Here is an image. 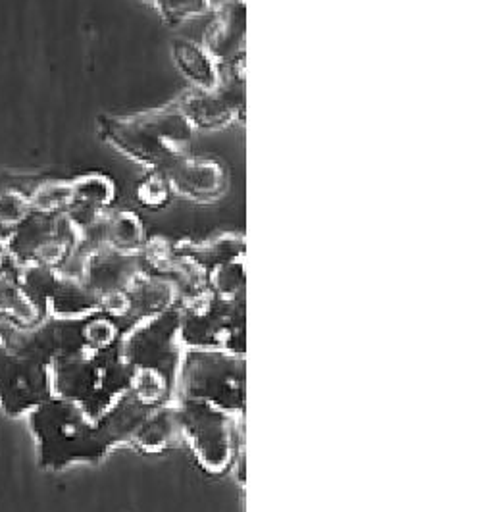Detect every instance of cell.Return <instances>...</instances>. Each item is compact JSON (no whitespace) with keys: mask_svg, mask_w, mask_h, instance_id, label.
<instances>
[{"mask_svg":"<svg viewBox=\"0 0 481 512\" xmlns=\"http://www.w3.org/2000/svg\"><path fill=\"white\" fill-rule=\"evenodd\" d=\"M58 328L0 326V410L10 416L27 412L52 397L51 362L58 355Z\"/></svg>","mask_w":481,"mask_h":512,"instance_id":"6da1fadb","label":"cell"},{"mask_svg":"<svg viewBox=\"0 0 481 512\" xmlns=\"http://www.w3.org/2000/svg\"><path fill=\"white\" fill-rule=\"evenodd\" d=\"M191 133V120L183 110H156L104 122L106 141L151 168L183 160L191 149Z\"/></svg>","mask_w":481,"mask_h":512,"instance_id":"7a4b0ae2","label":"cell"},{"mask_svg":"<svg viewBox=\"0 0 481 512\" xmlns=\"http://www.w3.org/2000/svg\"><path fill=\"white\" fill-rule=\"evenodd\" d=\"M26 416L41 468H60L87 455V426L70 399L49 397Z\"/></svg>","mask_w":481,"mask_h":512,"instance_id":"3957f363","label":"cell"},{"mask_svg":"<svg viewBox=\"0 0 481 512\" xmlns=\"http://www.w3.org/2000/svg\"><path fill=\"white\" fill-rule=\"evenodd\" d=\"M203 49L214 62H228L245 49V2L220 6L216 18L206 29Z\"/></svg>","mask_w":481,"mask_h":512,"instance_id":"277c9868","label":"cell"},{"mask_svg":"<svg viewBox=\"0 0 481 512\" xmlns=\"http://www.w3.org/2000/svg\"><path fill=\"white\" fill-rule=\"evenodd\" d=\"M43 318V312L22 285L18 264L4 256L0 260V320L16 328H33Z\"/></svg>","mask_w":481,"mask_h":512,"instance_id":"5b68a950","label":"cell"},{"mask_svg":"<svg viewBox=\"0 0 481 512\" xmlns=\"http://www.w3.org/2000/svg\"><path fill=\"white\" fill-rule=\"evenodd\" d=\"M243 104L245 93H241V85H229L228 91L226 87L222 89L218 83L214 89L201 91L199 95L191 97L183 112L195 124H201L204 128H216L229 124L241 112Z\"/></svg>","mask_w":481,"mask_h":512,"instance_id":"8992f818","label":"cell"},{"mask_svg":"<svg viewBox=\"0 0 481 512\" xmlns=\"http://www.w3.org/2000/svg\"><path fill=\"white\" fill-rule=\"evenodd\" d=\"M172 183L181 195L204 199L214 197L224 187V172L210 160H179Z\"/></svg>","mask_w":481,"mask_h":512,"instance_id":"52a82bcc","label":"cell"},{"mask_svg":"<svg viewBox=\"0 0 481 512\" xmlns=\"http://www.w3.org/2000/svg\"><path fill=\"white\" fill-rule=\"evenodd\" d=\"M174 58L179 70L199 87V91H210L218 85L216 62L204 51L203 45L199 47L191 41H178L174 45Z\"/></svg>","mask_w":481,"mask_h":512,"instance_id":"ba28073f","label":"cell"},{"mask_svg":"<svg viewBox=\"0 0 481 512\" xmlns=\"http://www.w3.org/2000/svg\"><path fill=\"white\" fill-rule=\"evenodd\" d=\"M31 210L58 214L64 208L74 205V185L64 183H49L39 187L31 197H27Z\"/></svg>","mask_w":481,"mask_h":512,"instance_id":"9c48e42d","label":"cell"},{"mask_svg":"<svg viewBox=\"0 0 481 512\" xmlns=\"http://www.w3.org/2000/svg\"><path fill=\"white\" fill-rule=\"evenodd\" d=\"M31 210L29 201L24 195L16 191H4L0 193V226L2 228H12L20 220L26 218L27 212Z\"/></svg>","mask_w":481,"mask_h":512,"instance_id":"30bf717a","label":"cell"},{"mask_svg":"<svg viewBox=\"0 0 481 512\" xmlns=\"http://www.w3.org/2000/svg\"><path fill=\"white\" fill-rule=\"evenodd\" d=\"M156 6L168 20H185L203 14L210 4L208 0H156Z\"/></svg>","mask_w":481,"mask_h":512,"instance_id":"8fae6325","label":"cell"},{"mask_svg":"<svg viewBox=\"0 0 481 512\" xmlns=\"http://www.w3.org/2000/svg\"><path fill=\"white\" fill-rule=\"evenodd\" d=\"M6 235H8V228L0 226V260L6 256Z\"/></svg>","mask_w":481,"mask_h":512,"instance_id":"7c38bea8","label":"cell"},{"mask_svg":"<svg viewBox=\"0 0 481 512\" xmlns=\"http://www.w3.org/2000/svg\"><path fill=\"white\" fill-rule=\"evenodd\" d=\"M229 2H237V0H208V4H210V6H216V8H220V6H224V4H229Z\"/></svg>","mask_w":481,"mask_h":512,"instance_id":"4fadbf2b","label":"cell"}]
</instances>
